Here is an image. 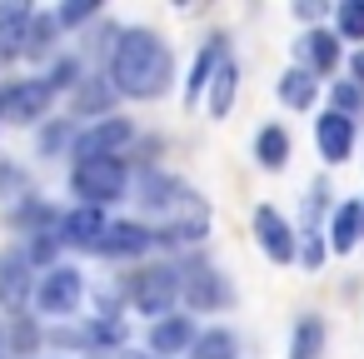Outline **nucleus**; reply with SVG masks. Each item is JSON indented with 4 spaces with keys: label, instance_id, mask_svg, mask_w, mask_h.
<instances>
[{
    "label": "nucleus",
    "instance_id": "6e6552de",
    "mask_svg": "<svg viewBox=\"0 0 364 359\" xmlns=\"http://www.w3.org/2000/svg\"><path fill=\"white\" fill-rule=\"evenodd\" d=\"M255 240H259V250H264L274 264H289V259H294V225H289L274 205H259V210H255Z\"/></svg>",
    "mask_w": 364,
    "mask_h": 359
},
{
    "label": "nucleus",
    "instance_id": "393cba45",
    "mask_svg": "<svg viewBox=\"0 0 364 359\" xmlns=\"http://www.w3.org/2000/svg\"><path fill=\"white\" fill-rule=\"evenodd\" d=\"M334 36L339 41H364V0H339L334 6Z\"/></svg>",
    "mask_w": 364,
    "mask_h": 359
},
{
    "label": "nucleus",
    "instance_id": "9b49d317",
    "mask_svg": "<svg viewBox=\"0 0 364 359\" xmlns=\"http://www.w3.org/2000/svg\"><path fill=\"white\" fill-rule=\"evenodd\" d=\"M180 294L190 299V309L195 314H205V309H225L235 294H230V284L215 274V269H205V264H195L190 274H180Z\"/></svg>",
    "mask_w": 364,
    "mask_h": 359
},
{
    "label": "nucleus",
    "instance_id": "39448f33",
    "mask_svg": "<svg viewBox=\"0 0 364 359\" xmlns=\"http://www.w3.org/2000/svg\"><path fill=\"white\" fill-rule=\"evenodd\" d=\"M50 105H55V90L46 75L16 80V85L0 90V125H36V120H46Z\"/></svg>",
    "mask_w": 364,
    "mask_h": 359
},
{
    "label": "nucleus",
    "instance_id": "a211bd4d",
    "mask_svg": "<svg viewBox=\"0 0 364 359\" xmlns=\"http://www.w3.org/2000/svg\"><path fill=\"white\" fill-rule=\"evenodd\" d=\"M230 55V45H225V36H210L205 45H200V55H195V65H190V80H185V105H200L205 100V85H210V75H215V65Z\"/></svg>",
    "mask_w": 364,
    "mask_h": 359
},
{
    "label": "nucleus",
    "instance_id": "4468645a",
    "mask_svg": "<svg viewBox=\"0 0 364 359\" xmlns=\"http://www.w3.org/2000/svg\"><path fill=\"white\" fill-rule=\"evenodd\" d=\"M299 60H304L299 70H309L314 80H319V75H329V70L339 65V36H334V31H324V26L304 31V36H299Z\"/></svg>",
    "mask_w": 364,
    "mask_h": 359
},
{
    "label": "nucleus",
    "instance_id": "423d86ee",
    "mask_svg": "<svg viewBox=\"0 0 364 359\" xmlns=\"http://www.w3.org/2000/svg\"><path fill=\"white\" fill-rule=\"evenodd\" d=\"M324 205H329V180L319 175L314 185H309V195H304V235H294V259L304 264V269H319L324 264Z\"/></svg>",
    "mask_w": 364,
    "mask_h": 359
},
{
    "label": "nucleus",
    "instance_id": "dca6fc26",
    "mask_svg": "<svg viewBox=\"0 0 364 359\" xmlns=\"http://www.w3.org/2000/svg\"><path fill=\"white\" fill-rule=\"evenodd\" d=\"M359 240H364V200H344V205L329 215L324 250H334V254H349Z\"/></svg>",
    "mask_w": 364,
    "mask_h": 359
},
{
    "label": "nucleus",
    "instance_id": "f03ea898",
    "mask_svg": "<svg viewBox=\"0 0 364 359\" xmlns=\"http://www.w3.org/2000/svg\"><path fill=\"white\" fill-rule=\"evenodd\" d=\"M125 185H130V170H125L120 155H105V160H75V170H70V190H75V200H80L85 210L115 205V200L125 195Z\"/></svg>",
    "mask_w": 364,
    "mask_h": 359
},
{
    "label": "nucleus",
    "instance_id": "20e7f679",
    "mask_svg": "<svg viewBox=\"0 0 364 359\" xmlns=\"http://www.w3.org/2000/svg\"><path fill=\"white\" fill-rule=\"evenodd\" d=\"M31 299H36L41 314H75L80 299H85V274L75 264H50V269H41Z\"/></svg>",
    "mask_w": 364,
    "mask_h": 359
},
{
    "label": "nucleus",
    "instance_id": "c85d7f7f",
    "mask_svg": "<svg viewBox=\"0 0 364 359\" xmlns=\"http://www.w3.org/2000/svg\"><path fill=\"white\" fill-rule=\"evenodd\" d=\"M90 16H95V0H70V6H60V11H55V26H60V31H70V26H85Z\"/></svg>",
    "mask_w": 364,
    "mask_h": 359
},
{
    "label": "nucleus",
    "instance_id": "0eeeda50",
    "mask_svg": "<svg viewBox=\"0 0 364 359\" xmlns=\"http://www.w3.org/2000/svg\"><path fill=\"white\" fill-rule=\"evenodd\" d=\"M130 140H135V125H130V120L100 115V120H90L80 135H70V150H75V160H105V155H120Z\"/></svg>",
    "mask_w": 364,
    "mask_h": 359
},
{
    "label": "nucleus",
    "instance_id": "f3484780",
    "mask_svg": "<svg viewBox=\"0 0 364 359\" xmlns=\"http://www.w3.org/2000/svg\"><path fill=\"white\" fill-rule=\"evenodd\" d=\"M31 6L26 0H0V60H16L26 50V31H31Z\"/></svg>",
    "mask_w": 364,
    "mask_h": 359
},
{
    "label": "nucleus",
    "instance_id": "cd10ccee",
    "mask_svg": "<svg viewBox=\"0 0 364 359\" xmlns=\"http://www.w3.org/2000/svg\"><path fill=\"white\" fill-rule=\"evenodd\" d=\"M110 100H115L110 85H80V90H75V110H80V115H85V110H105Z\"/></svg>",
    "mask_w": 364,
    "mask_h": 359
},
{
    "label": "nucleus",
    "instance_id": "7ed1b4c3",
    "mask_svg": "<svg viewBox=\"0 0 364 359\" xmlns=\"http://www.w3.org/2000/svg\"><path fill=\"white\" fill-rule=\"evenodd\" d=\"M175 299H180V269L175 264H150L130 279V304L150 319L175 314Z\"/></svg>",
    "mask_w": 364,
    "mask_h": 359
},
{
    "label": "nucleus",
    "instance_id": "9d476101",
    "mask_svg": "<svg viewBox=\"0 0 364 359\" xmlns=\"http://www.w3.org/2000/svg\"><path fill=\"white\" fill-rule=\"evenodd\" d=\"M150 245H155V230H150V225H140V220H115V225H105V235H100V250H95V254L135 259V254H145Z\"/></svg>",
    "mask_w": 364,
    "mask_h": 359
},
{
    "label": "nucleus",
    "instance_id": "c756f323",
    "mask_svg": "<svg viewBox=\"0 0 364 359\" xmlns=\"http://www.w3.org/2000/svg\"><path fill=\"white\" fill-rule=\"evenodd\" d=\"M65 140H70V125H55V130H46V135H41V150L50 155V150H60Z\"/></svg>",
    "mask_w": 364,
    "mask_h": 359
},
{
    "label": "nucleus",
    "instance_id": "a878e982",
    "mask_svg": "<svg viewBox=\"0 0 364 359\" xmlns=\"http://www.w3.org/2000/svg\"><path fill=\"white\" fill-rule=\"evenodd\" d=\"M36 344H41V329H36V319H26V314H11V324H6V349H11V354H36Z\"/></svg>",
    "mask_w": 364,
    "mask_h": 359
},
{
    "label": "nucleus",
    "instance_id": "412c9836",
    "mask_svg": "<svg viewBox=\"0 0 364 359\" xmlns=\"http://www.w3.org/2000/svg\"><path fill=\"white\" fill-rule=\"evenodd\" d=\"M274 90H279V100H284L289 110H309V105H314V95H319V80H314L309 70L289 65V70L279 75V85H274Z\"/></svg>",
    "mask_w": 364,
    "mask_h": 359
},
{
    "label": "nucleus",
    "instance_id": "1a4fd4ad",
    "mask_svg": "<svg viewBox=\"0 0 364 359\" xmlns=\"http://www.w3.org/2000/svg\"><path fill=\"white\" fill-rule=\"evenodd\" d=\"M314 150L329 160V165H344L354 155V120L339 115V110H324L314 120Z\"/></svg>",
    "mask_w": 364,
    "mask_h": 359
},
{
    "label": "nucleus",
    "instance_id": "2f4dec72",
    "mask_svg": "<svg viewBox=\"0 0 364 359\" xmlns=\"http://www.w3.org/2000/svg\"><path fill=\"white\" fill-rule=\"evenodd\" d=\"M349 80L364 90V50H354V55H349Z\"/></svg>",
    "mask_w": 364,
    "mask_h": 359
},
{
    "label": "nucleus",
    "instance_id": "6ab92c4d",
    "mask_svg": "<svg viewBox=\"0 0 364 359\" xmlns=\"http://www.w3.org/2000/svg\"><path fill=\"white\" fill-rule=\"evenodd\" d=\"M210 120H225L230 115V105H235V90H240V65H235V55H225L220 65H215V75H210Z\"/></svg>",
    "mask_w": 364,
    "mask_h": 359
},
{
    "label": "nucleus",
    "instance_id": "aec40b11",
    "mask_svg": "<svg viewBox=\"0 0 364 359\" xmlns=\"http://www.w3.org/2000/svg\"><path fill=\"white\" fill-rule=\"evenodd\" d=\"M55 45H60L55 11H36V16H31V31H26V50H21V55H31V60H46Z\"/></svg>",
    "mask_w": 364,
    "mask_h": 359
},
{
    "label": "nucleus",
    "instance_id": "f257e3e1",
    "mask_svg": "<svg viewBox=\"0 0 364 359\" xmlns=\"http://www.w3.org/2000/svg\"><path fill=\"white\" fill-rule=\"evenodd\" d=\"M110 90L130 95V100H160L175 80V50L150 31V26H130L115 36L110 45Z\"/></svg>",
    "mask_w": 364,
    "mask_h": 359
},
{
    "label": "nucleus",
    "instance_id": "473e14b6",
    "mask_svg": "<svg viewBox=\"0 0 364 359\" xmlns=\"http://www.w3.org/2000/svg\"><path fill=\"white\" fill-rule=\"evenodd\" d=\"M90 359H145V354L130 349V344H120V349H105V354H90Z\"/></svg>",
    "mask_w": 364,
    "mask_h": 359
},
{
    "label": "nucleus",
    "instance_id": "b1692460",
    "mask_svg": "<svg viewBox=\"0 0 364 359\" xmlns=\"http://www.w3.org/2000/svg\"><path fill=\"white\" fill-rule=\"evenodd\" d=\"M235 354H240V344H235V334H230V329L195 334V344H190V359H235Z\"/></svg>",
    "mask_w": 364,
    "mask_h": 359
},
{
    "label": "nucleus",
    "instance_id": "5701e85b",
    "mask_svg": "<svg viewBox=\"0 0 364 359\" xmlns=\"http://www.w3.org/2000/svg\"><path fill=\"white\" fill-rule=\"evenodd\" d=\"M255 160L264 170H284V160H289V130L284 125H264L255 135Z\"/></svg>",
    "mask_w": 364,
    "mask_h": 359
},
{
    "label": "nucleus",
    "instance_id": "ddd939ff",
    "mask_svg": "<svg viewBox=\"0 0 364 359\" xmlns=\"http://www.w3.org/2000/svg\"><path fill=\"white\" fill-rule=\"evenodd\" d=\"M31 289H36V279H31L26 250L6 254V259H0V304H6L11 314H21V309L31 304Z\"/></svg>",
    "mask_w": 364,
    "mask_h": 359
},
{
    "label": "nucleus",
    "instance_id": "7c9ffc66",
    "mask_svg": "<svg viewBox=\"0 0 364 359\" xmlns=\"http://www.w3.org/2000/svg\"><path fill=\"white\" fill-rule=\"evenodd\" d=\"M294 16H299V21H319V16H324V6H319V0H299Z\"/></svg>",
    "mask_w": 364,
    "mask_h": 359
},
{
    "label": "nucleus",
    "instance_id": "bb28decb",
    "mask_svg": "<svg viewBox=\"0 0 364 359\" xmlns=\"http://www.w3.org/2000/svg\"><path fill=\"white\" fill-rule=\"evenodd\" d=\"M334 110H339V115H349V120H354V115H359V110H364V90H359V85H354V80H339V85H334Z\"/></svg>",
    "mask_w": 364,
    "mask_h": 359
},
{
    "label": "nucleus",
    "instance_id": "f8f14e48",
    "mask_svg": "<svg viewBox=\"0 0 364 359\" xmlns=\"http://www.w3.org/2000/svg\"><path fill=\"white\" fill-rule=\"evenodd\" d=\"M105 210H85V205H75L70 215H60V225H55V240L60 245H75V250H100V235H105Z\"/></svg>",
    "mask_w": 364,
    "mask_h": 359
},
{
    "label": "nucleus",
    "instance_id": "2eb2a0df",
    "mask_svg": "<svg viewBox=\"0 0 364 359\" xmlns=\"http://www.w3.org/2000/svg\"><path fill=\"white\" fill-rule=\"evenodd\" d=\"M190 344H195V319L190 314H165V319L150 324V354L155 359H175Z\"/></svg>",
    "mask_w": 364,
    "mask_h": 359
},
{
    "label": "nucleus",
    "instance_id": "4be33fe9",
    "mask_svg": "<svg viewBox=\"0 0 364 359\" xmlns=\"http://www.w3.org/2000/svg\"><path fill=\"white\" fill-rule=\"evenodd\" d=\"M324 319L319 314H299L294 334H289V359H319L324 354Z\"/></svg>",
    "mask_w": 364,
    "mask_h": 359
}]
</instances>
